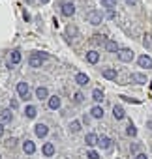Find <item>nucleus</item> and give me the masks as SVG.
<instances>
[{
	"label": "nucleus",
	"instance_id": "obj_1",
	"mask_svg": "<svg viewBox=\"0 0 152 159\" xmlns=\"http://www.w3.org/2000/svg\"><path fill=\"white\" fill-rule=\"evenodd\" d=\"M87 21H88L90 25L98 26V25H102V21H103V15H102V11H98V10H90V11L87 13Z\"/></svg>",
	"mask_w": 152,
	"mask_h": 159
},
{
	"label": "nucleus",
	"instance_id": "obj_2",
	"mask_svg": "<svg viewBox=\"0 0 152 159\" xmlns=\"http://www.w3.org/2000/svg\"><path fill=\"white\" fill-rule=\"evenodd\" d=\"M45 58H47L45 52H32L30 58H28V64H30L32 67H40V66H41V60H45Z\"/></svg>",
	"mask_w": 152,
	"mask_h": 159
},
{
	"label": "nucleus",
	"instance_id": "obj_3",
	"mask_svg": "<svg viewBox=\"0 0 152 159\" xmlns=\"http://www.w3.org/2000/svg\"><path fill=\"white\" fill-rule=\"evenodd\" d=\"M116 56H118L120 62H131L133 60V51L131 49H120L116 52Z\"/></svg>",
	"mask_w": 152,
	"mask_h": 159
},
{
	"label": "nucleus",
	"instance_id": "obj_4",
	"mask_svg": "<svg viewBox=\"0 0 152 159\" xmlns=\"http://www.w3.org/2000/svg\"><path fill=\"white\" fill-rule=\"evenodd\" d=\"M73 13H75V6H73V2H64V4H62V15L71 17Z\"/></svg>",
	"mask_w": 152,
	"mask_h": 159
},
{
	"label": "nucleus",
	"instance_id": "obj_5",
	"mask_svg": "<svg viewBox=\"0 0 152 159\" xmlns=\"http://www.w3.org/2000/svg\"><path fill=\"white\" fill-rule=\"evenodd\" d=\"M17 94H19L23 99H28V84H26V83H19V84H17Z\"/></svg>",
	"mask_w": 152,
	"mask_h": 159
},
{
	"label": "nucleus",
	"instance_id": "obj_6",
	"mask_svg": "<svg viewBox=\"0 0 152 159\" xmlns=\"http://www.w3.org/2000/svg\"><path fill=\"white\" fill-rule=\"evenodd\" d=\"M139 66L141 67H146V69H152V58L150 56H146V54H143V56H139Z\"/></svg>",
	"mask_w": 152,
	"mask_h": 159
},
{
	"label": "nucleus",
	"instance_id": "obj_7",
	"mask_svg": "<svg viewBox=\"0 0 152 159\" xmlns=\"http://www.w3.org/2000/svg\"><path fill=\"white\" fill-rule=\"evenodd\" d=\"M130 79H131V83H135V84H145L146 83V77L143 73H131Z\"/></svg>",
	"mask_w": 152,
	"mask_h": 159
},
{
	"label": "nucleus",
	"instance_id": "obj_8",
	"mask_svg": "<svg viewBox=\"0 0 152 159\" xmlns=\"http://www.w3.org/2000/svg\"><path fill=\"white\" fill-rule=\"evenodd\" d=\"M75 83L81 84V86H85V84H88V83H90V79H88V75H87V73H77V75H75Z\"/></svg>",
	"mask_w": 152,
	"mask_h": 159
},
{
	"label": "nucleus",
	"instance_id": "obj_9",
	"mask_svg": "<svg viewBox=\"0 0 152 159\" xmlns=\"http://www.w3.org/2000/svg\"><path fill=\"white\" fill-rule=\"evenodd\" d=\"M23 150H25V153L32 155V153L36 152V144H34L32 140H25V142H23Z\"/></svg>",
	"mask_w": 152,
	"mask_h": 159
},
{
	"label": "nucleus",
	"instance_id": "obj_10",
	"mask_svg": "<svg viewBox=\"0 0 152 159\" xmlns=\"http://www.w3.org/2000/svg\"><path fill=\"white\" fill-rule=\"evenodd\" d=\"M103 77H105V79H109V81H116L118 73H116V69H113V67H107V69H103Z\"/></svg>",
	"mask_w": 152,
	"mask_h": 159
},
{
	"label": "nucleus",
	"instance_id": "obj_11",
	"mask_svg": "<svg viewBox=\"0 0 152 159\" xmlns=\"http://www.w3.org/2000/svg\"><path fill=\"white\" fill-rule=\"evenodd\" d=\"M113 116H115V120H122L126 116V112H124V109L120 105H115L113 107Z\"/></svg>",
	"mask_w": 152,
	"mask_h": 159
},
{
	"label": "nucleus",
	"instance_id": "obj_12",
	"mask_svg": "<svg viewBox=\"0 0 152 159\" xmlns=\"http://www.w3.org/2000/svg\"><path fill=\"white\" fill-rule=\"evenodd\" d=\"M85 142H87L88 146H94V144H98V142H100V137H98L96 133H88V135H87V139H85Z\"/></svg>",
	"mask_w": 152,
	"mask_h": 159
},
{
	"label": "nucleus",
	"instance_id": "obj_13",
	"mask_svg": "<svg viewBox=\"0 0 152 159\" xmlns=\"http://www.w3.org/2000/svg\"><path fill=\"white\" fill-rule=\"evenodd\" d=\"M105 49H107L109 52H118V51H120V49H118V43H116V41H113V39H107Z\"/></svg>",
	"mask_w": 152,
	"mask_h": 159
},
{
	"label": "nucleus",
	"instance_id": "obj_14",
	"mask_svg": "<svg viewBox=\"0 0 152 159\" xmlns=\"http://www.w3.org/2000/svg\"><path fill=\"white\" fill-rule=\"evenodd\" d=\"M47 96H49V92H47V88L45 86H40V88H36V98L41 101V99H47Z\"/></svg>",
	"mask_w": 152,
	"mask_h": 159
},
{
	"label": "nucleus",
	"instance_id": "obj_15",
	"mask_svg": "<svg viewBox=\"0 0 152 159\" xmlns=\"http://www.w3.org/2000/svg\"><path fill=\"white\" fill-rule=\"evenodd\" d=\"M53 153H55V144H53V142H45V144H43V155L51 157Z\"/></svg>",
	"mask_w": 152,
	"mask_h": 159
},
{
	"label": "nucleus",
	"instance_id": "obj_16",
	"mask_svg": "<svg viewBox=\"0 0 152 159\" xmlns=\"http://www.w3.org/2000/svg\"><path fill=\"white\" fill-rule=\"evenodd\" d=\"M0 120H2L4 124L12 122V111H10V109H4V111H0Z\"/></svg>",
	"mask_w": 152,
	"mask_h": 159
},
{
	"label": "nucleus",
	"instance_id": "obj_17",
	"mask_svg": "<svg viewBox=\"0 0 152 159\" xmlns=\"http://www.w3.org/2000/svg\"><path fill=\"white\" fill-rule=\"evenodd\" d=\"M36 114H38L36 107H34V105H26V109H25V116H26V118H36Z\"/></svg>",
	"mask_w": 152,
	"mask_h": 159
},
{
	"label": "nucleus",
	"instance_id": "obj_18",
	"mask_svg": "<svg viewBox=\"0 0 152 159\" xmlns=\"http://www.w3.org/2000/svg\"><path fill=\"white\" fill-rule=\"evenodd\" d=\"M47 133H49V129H47L45 124H38V125H36V135H38V137H45Z\"/></svg>",
	"mask_w": 152,
	"mask_h": 159
},
{
	"label": "nucleus",
	"instance_id": "obj_19",
	"mask_svg": "<svg viewBox=\"0 0 152 159\" xmlns=\"http://www.w3.org/2000/svg\"><path fill=\"white\" fill-rule=\"evenodd\" d=\"M90 43H92V45H102V43H107V39H105V36H100V34H96V36H92Z\"/></svg>",
	"mask_w": 152,
	"mask_h": 159
},
{
	"label": "nucleus",
	"instance_id": "obj_20",
	"mask_svg": "<svg viewBox=\"0 0 152 159\" xmlns=\"http://www.w3.org/2000/svg\"><path fill=\"white\" fill-rule=\"evenodd\" d=\"M87 60H88L90 64H96V62L100 60V52H96V51H90V52H87Z\"/></svg>",
	"mask_w": 152,
	"mask_h": 159
},
{
	"label": "nucleus",
	"instance_id": "obj_21",
	"mask_svg": "<svg viewBox=\"0 0 152 159\" xmlns=\"http://www.w3.org/2000/svg\"><path fill=\"white\" fill-rule=\"evenodd\" d=\"M60 107V98L58 96H53V98H49V109H58Z\"/></svg>",
	"mask_w": 152,
	"mask_h": 159
},
{
	"label": "nucleus",
	"instance_id": "obj_22",
	"mask_svg": "<svg viewBox=\"0 0 152 159\" xmlns=\"http://www.w3.org/2000/svg\"><path fill=\"white\" fill-rule=\"evenodd\" d=\"M90 114H92L94 118H103V109H102L100 105H96V107H92V111H90Z\"/></svg>",
	"mask_w": 152,
	"mask_h": 159
},
{
	"label": "nucleus",
	"instance_id": "obj_23",
	"mask_svg": "<svg viewBox=\"0 0 152 159\" xmlns=\"http://www.w3.org/2000/svg\"><path fill=\"white\" fill-rule=\"evenodd\" d=\"M10 62H12V64H19V62H21V52H19V51H12Z\"/></svg>",
	"mask_w": 152,
	"mask_h": 159
},
{
	"label": "nucleus",
	"instance_id": "obj_24",
	"mask_svg": "<svg viewBox=\"0 0 152 159\" xmlns=\"http://www.w3.org/2000/svg\"><path fill=\"white\" fill-rule=\"evenodd\" d=\"M92 99H94L96 103H100V101H103V92H102L100 88H96V90L92 92Z\"/></svg>",
	"mask_w": 152,
	"mask_h": 159
},
{
	"label": "nucleus",
	"instance_id": "obj_25",
	"mask_svg": "<svg viewBox=\"0 0 152 159\" xmlns=\"http://www.w3.org/2000/svg\"><path fill=\"white\" fill-rule=\"evenodd\" d=\"M98 144H100V146H103V148H111V139L103 135V137L100 139V142H98Z\"/></svg>",
	"mask_w": 152,
	"mask_h": 159
},
{
	"label": "nucleus",
	"instance_id": "obj_26",
	"mask_svg": "<svg viewBox=\"0 0 152 159\" xmlns=\"http://www.w3.org/2000/svg\"><path fill=\"white\" fill-rule=\"evenodd\" d=\"M143 45H145V49H148V51H150V49H152V36H148V34H146V36L143 38Z\"/></svg>",
	"mask_w": 152,
	"mask_h": 159
},
{
	"label": "nucleus",
	"instance_id": "obj_27",
	"mask_svg": "<svg viewBox=\"0 0 152 159\" xmlns=\"http://www.w3.org/2000/svg\"><path fill=\"white\" fill-rule=\"evenodd\" d=\"M79 129H81V122L75 120V122H71V124H69V131H71V133H77Z\"/></svg>",
	"mask_w": 152,
	"mask_h": 159
},
{
	"label": "nucleus",
	"instance_id": "obj_28",
	"mask_svg": "<svg viewBox=\"0 0 152 159\" xmlns=\"http://www.w3.org/2000/svg\"><path fill=\"white\" fill-rule=\"evenodd\" d=\"M126 135H130V137H135V135H137V129H135V125H133V124H128Z\"/></svg>",
	"mask_w": 152,
	"mask_h": 159
},
{
	"label": "nucleus",
	"instance_id": "obj_29",
	"mask_svg": "<svg viewBox=\"0 0 152 159\" xmlns=\"http://www.w3.org/2000/svg\"><path fill=\"white\" fill-rule=\"evenodd\" d=\"M102 6H105V8H115L116 6V0H102Z\"/></svg>",
	"mask_w": 152,
	"mask_h": 159
},
{
	"label": "nucleus",
	"instance_id": "obj_30",
	"mask_svg": "<svg viewBox=\"0 0 152 159\" xmlns=\"http://www.w3.org/2000/svg\"><path fill=\"white\" fill-rule=\"evenodd\" d=\"M87 157H88V159H100V153L94 152V150H90V152L87 153Z\"/></svg>",
	"mask_w": 152,
	"mask_h": 159
},
{
	"label": "nucleus",
	"instance_id": "obj_31",
	"mask_svg": "<svg viewBox=\"0 0 152 159\" xmlns=\"http://www.w3.org/2000/svg\"><path fill=\"white\" fill-rule=\"evenodd\" d=\"M73 99H75V103H81V101H83V94H81V92H75Z\"/></svg>",
	"mask_w": 152,
	"mask_h": 159
},
{
	"label": "nucleus",
	"instance_id": "obj_32",
	"mask_svg": "<svg viewBox=\"0 0 152 159\" xmlns=\"http://www.w3.org/2000/svg\"><path fill=\"white\" fill-rule=\"evenodd\" d=\"M107 17H109V19H115V17H116V11H115V10H109V11H107Z\"/></svg>",
	"mask_w": 152,
	"mask_h": 159
},
{
	"label": "nucleus",
	"instance_id": "obj_33",
	"mask_svg": "<svg viewBox=\"0 0 152 159\" xmlns=\"http://www.w3.org/2000/svg\"><path fill=\"white\" fill-rule=\"evenodd\" d=\"M10 105H12V109H17V107H19V103H17V99H12V103H10Z\"/></svg>",
	"mask_w": 152,
	"mask_h": 159
},
{
	"label": "nucleus",
	"instance_id": "obj_34",
	"mask_svg": "<svg viewBox=\"0 0 152 159\" xmlns=\"http://www.w3.org/2000/svg\"><path fill=\"white\" fill-rule=\"evenodd\" d=\"M135 159H148V157H146V153H137Z\"/></svg>",
	"mask_w": 152,
	"mask_h": 159
},
{
	"label": "nucleus",
	"instance_id": "obj_35",
	"mask_svg": "<svg viewBox=\"0 0 152 159\" xmlns=\"http://www.w3.org/2000/svg\"><path fill=\"white\" fill-rule=\"evenodd\" d=\"M75 32H77V30H75L73 26H68V34H75Z\"/></svg>",
	"mask_w": 152,
	"mask_h": 159
},
{
	"label": "nucleus",
	"instance_id": "obj_36",
	"mask_svg": "<svg viewBox=\"0 0 152 159\" xmlns=\"http://www.w3.org/2000/svg\"><path fill=\"white\" fill-rule=\"evenodd\" d=\"M15 142H17L15 139H10V140H8V144H10V146H15Z\"/></svg>",
	"mask_w": 152,
	"mask_h": 159
},
{
	"label": "nucleus",
	"instance_id": "obj_37",
	"mask_svg": "<svg viewBox=\"0 0 152 159\" xmlns=\"http://www.w3.org/2000/svg\"><path fill=\"white\" fill-rule=\"evenodd\" d=\"M4 135V127H2V124H0V137Z\"/></svg>",
	"mask_w": 152,
	"mask_h": 159
},
{
	"label": "nucleus",
	"instance_id": "obj_38",
	"mask_svg": "<svg viewBox=\"0 0 152 159\" xmlns=\"http://www.w3.org/2000/svg\"><path fill=\"white\" fill-rule=\"evenodd\" d=\"M128 4H137V0H126Z\"/></svg>",
	"mask_w": 152,
	"mask_h": 159
},
{
	"label": "nucleus",
	"instance_id": "obj_39",
	"mask_svg": "<svg viewBox=\"0 0 152 159\" xmlns=\"http://www.w3.org/2000/svg\"><path fill=\"white\" fill-rule=\"evenodd\" d=\"M40 2H41V4H47V2H51V0H40Z\"/></svg>",
	"mask_w": 152,
	"mask_h": 159
},
{
	"label": "nucleus",
	"instance_id": "obj_40",
	"mask_svg": "<svg viewBox=\"0 0 152 159\" xmlns=\"http://www.w3.org/2000/svg\"><path fill=\"white\" fill-rule=\"evenodd\" d=\"M26 2H32V0H26Z\"/></svg>",
	"mask_w": 152,
	"mask_h": 159
},
{
	"label": "nucleus",
	"instance_id": "obj_41",
	"mask_svg": "<svg viewBox=\"0 0 152 159\" xmlns=\"http://www.w3.org/2000/svg\"><path fill=\"white\" fill-rule=\"evenodd\" d=\"M150 86H152V81H150Z\"/></svg>",
	"mask_w": 152,
	"mask_h": 159
}]
</instances>
